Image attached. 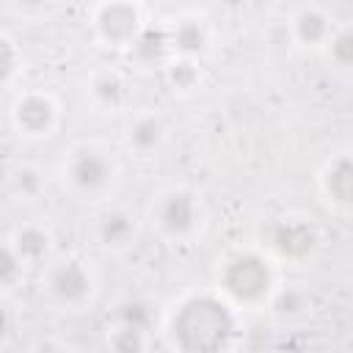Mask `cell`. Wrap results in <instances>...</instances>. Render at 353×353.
Segmentation results:
<instances>
[{
    "label": "cell",
    "instance_id": "obj_25",
    "mask_svg": "<svg viewBox=\"0 0 353 353\" xmlns=\"http://www.w3.org/2000/svg\"><path fill=\"white\" fill-rule=\"evenodd\" d=\"M36 353H63V350H61V347H50V345H47V347H41V350H36Z\"/></svg>",
    "mask_w": 353,
    "mask_h": 353
},
{
    "label": "cell",
    "instance_id": "obj_5",
    "mask_svg": "<svg viewBox=\"0 0 353 353\" xmlns=\"http://www.w3.org/2000/svg\"><path fill=\"white\" fill-rule=\"evenodd\" d=\"M196 215H199L196 199L185 190L168 193L160 204V226L168 234H188L196 226Z\"/></svg>",
    "mask_w": 353,
    "mask_h": 353
},
{
    "label": "cell",
    "instance_id": "obj_1",
    "mask_svg": "<svg viewBox=\"0 0 353 353\" xmlns=\"http://www.w3.org/2000/svg\"><path fill=\"white\" fill-rule=\"evenodd\" d=\"M171 331L185 353H221L234 334V317L218 298L196 295L179 306Z\"/></svg>",
    "mask_w": 353,
    "mask_h": 353
},
{
    "label": "cell",
    "instance_id": "obj_8",
    "mask_svg": "<svg viewBox=\"0 0 353 353\" xmlns=\"http://www.w3.org/2000/svg\"><path fill=\"white\" fill-rule=\"evenodd\" d=\"M17 121L25 132H44L52 124V102L47 97L30 94L17 105Z\"/></svg>",
    "mask_w": 353,
    "mask_h": 353
},
{
    "label": "cell",
    "instance_id": "obj_2",
    "mask_svg": "<svg viewBox=\"0 0 353 353\" xmlns=\"http://www.w3.org/2000/svg\"><path fill=\"white\" fill-rule=\"evenodd\" d=\"M221 284L232 298L254 303L265 298V292L270 290V268L259 254H237L226 262Z\"/></svg>",
    "mask_w": 353,
    "mask_h": 353
},
{
    "label": "cell",
    "instance_id": "obj_12",
    "mask_svg": "<svg viewBox=\"0 0 353 353\" xmlns=\"http://www.w3.org/2000/svg\"><path fill=\"white\" fill-rule=\"evenodd\" d=\"M116 320H119V325H124V328L146 331V328L152 325V309H149V303H143V301H124V303H119V309H116Z\"/></svg>",
    "mask_w": 353,
    "mask_h": 353
},
{
    "label": "cell",
    "instance_id": "obj_11",
    "mask_svg": "<svg viewBox=\"0 0 353 353\" xmlns=\"http://www.w3.org/2000/svg\"><path fill=\"white\" fill-rule=\"evenodd\" d=\"M295 33L303 44H317L328 36V19L317 8H303L295 19Z\"/></svg>",
    "mask_w": 353,
    "mask_h": 353
},
{
    "label": "cell",
    "instance_id": "obj_3",
    "mask_svg": "<svg viewBox=\"0 0 353 353\" xmlns=\"http://www.w3.org/2000/svg\"><path fill=\"white\" fill-rule=\"evenodd\" d=\"M317 243V234L314 229L306 223V221H298V218H287V221H279L273 223L270 229V245L281 254V256H306Z\"/></svg>",
    "mask_w": 353,
    "mask_h": 353
},
{
    "label": "cell",
    "instance_id": "obj_17",
    "mask_svg": "<svg viewBox=\"0 0 353 353\" xmlns=\"http://www.w3.org/2000/svg\"><path fill=\"white\" fill-rule=\"evenodd\" d=\"M94 97L105 105H119L121 97H124V83L116 77V74H102L97 83H94Z\"/></svg>",
    "mask_w": 353,
    "mask_h": 353
},
{
    "label": "cell",
    "instance_id": "obj_9",
    "mask_svg": "<svg viewBox=\"0 0 353 353\" xmlns=\"http://www.w3.org/2000/svg\"><path fill=\"white\" fill-rule=\"evenodd\" d=\"M325 190L339 204H353V154L334 160L325 171Z\"/></svg>",
    "mask_w": 353,
    "mask_h": 353
},
{
    "label": "cell",
    "instance_id": "obj_20",
    "mask_svg": "<svg viewBox=\"0 0 353 353\" xmlns=\"http://www.w3.org/2000/svg\"><path fill=\"white\" fill-rule=\"evenodd\" d=\"M168 77H171V83H174L176 88H190V85L199 80V69H196L190 61H179V63H174V66L168 69Z\"/></svg>",
    "mask_w": 353,
    "mask_h": 353
},
{
    "label": "cell",
    "instance_id": "obj_23",
    "mask_svg": "<svg viewBox=\"0 0 353 353\" xmlns=\"http://www.w3.org/2000/svg\"><path fill=\"white\" fill-rule=\"evenodd\" d=\"M17 185H19L22 193H36V188H39V176H36V171H19Z\"/></svg>",
    "mask_w": 353,
    "mask_h": 353
},
{
    "label": "cell",
    "instance_id": "obj_19",
    "mask_svg": "<svg viewBox=\"0 0 353 353\" xmlns=\"http://www.w3.org/2000/svg\"><path fill=\"white\" fill-rule=\"evenodd\" d=\"M331 55L336 63L353 66V28H345L331 39Z\"/></svg>",
    "mask_w": 353,
    "mask_h": 353
},
{
    "label": "cell",
    "instance_id": "obj_16",
    "mask_svg": "<svg viewBox=\"0 0 353 353\" xmlns=\"http://www.w3.org/2000/svg\"><path fill=\"white\" fill-rule=\"evenodd\" d=\"M160 135H163V127H160V121L152 119V116L138 119V121L132 124V130H130V141H132V146H138L141 152L154 149V146L160 143Z\"/></svg>",
    "mask_w": 353,
    "mask_h": 353
},
{
    "label": "cell",
    "instance_id": "obj_6",
    "mask_svg": "<svg viewBox=\"0 0 353 353\" xmlns=\"http://www.w3.org/2000/svg\"><path fill=\"white\" fill-rule=\"evenodd\" d=\"M50 287L63 303H80L91 290V279L77 262H63L52 270Z\"/></svg>",
    "mask_w": 353,
    "mask_h": 353
},
{
    "label": "cell",
    "instance_id": "obj_18",
    "mask_svg": "<svg viewBox=\"0 0 353 353\" xmlns=\"http://www.w3.org/2000/svg\"><path fill=\"white\" fill-rule=\"evenodd\" d=\"M113 353H143V331L119 325L113 334Z\"/></svg>",
    "mask_w": 353,
    "mask_h": 353
},
{
    "label": "cell",
    "instance_id": "obj_10",
    "mask_svg": "<svg viewBox=\"0 0 353 353\" xmlns=\"http://www.w3.org/2000/svg\"><path fill=\"white\" fill-rule=\"evenodd\" d=\"M99 237L108 245H121L132 237V218L124 210H110L99 221Z\"/></svg>",
    "mask_w": 353,
    "mask_h": 353
},
{
    "label": "cell",
    "instance_id": "obj_22",
    "mask_svg": "<svg viewBox=\"0 0 353 353\" xmlns=\"http://www.w3.org/2000/svg\"><path fill=\"white\" fill-rule=\"evenodd\" d=\"M301 303H303V298H301L295 290H287V292H281V298H279V309H281V312H298Z\"/></svg>",
    "mask_w": 353,
    "mask_h": 353
},
{
    "label": "cell",
    "instance_id": "obj_21",
    "mask_svg": "<svg viewBox=\"0 0 353 353\" xmlns=\"http://www.w3.org/2000/svg\"><path fill=\"white\" fill-rule=\"evenodd\" d=\"M19 273H22V256L14 254L11 248H3V256H0V279H3V284H14Z\"/></svg>",
    "mask_w": 353,
    "mask_h": 353
},
{
    "label": "cell",
    "instance_id": "obj_15",
    "mask_svg": "<svg viewBox=\"0 0 353 353\" xmlns=\"http://www.w3.org/2000/svg\"><path fill=\"white\" fill-rule=\"evenodd\" d=\"M47 248H50V237L36 226L22 229L17 237V251L22 259H41L47 254Z\"/></svg>",
    "mask_w": 353,
    "mask_h": 353
},
{
    "label": "cell",
    "instance_id": "obj_13",
    "mask_svg": "<svg viewBox=\"0 0 353 353\" xmlns=\"http://www.w3.org/2000/svg\"><path fill=\"white\" fill-rule=\"evenodd\" d=\"M165 44H168V39H165L163 30L143 28V30L138 33V39L132 41V50H135V55H138L141 61H157V58L165 52Z\"/></svg>",
    "mask_w": 353,
    "mask_h": 353
},
{
    "label": "cell",
    "instance_id": "obj_7",
    "mask_svg": "<svg viewBox=\"0 0 353 353\" xmlns=\"http://www.w3.org/2000/svg\"><path fill=\"white\" fill-rule=\"evenodd\" d=\"M69 174H72V179H74L77 188H83V190H97V188H102V185L108 182L110 165H108V160H105L102 154H97V152H77L74 160H72V165H69Z\"/></svg>",
    "mask_w": 353,
    "mask_h": 353
},
{
    "label": "cell",
    "instance_id": "obj_14",
    "mask_svg": "<svg viewBox=\"0 0 353 353\" xmlns=\"http://www.w3.org/2000/svg\"><path fill=\"white\" fill-rule=\"evenodd\" d=\"M174 47L179 50V52H185V55H193V52H201L204 50V30H201V25L199 22H182V25H176V30H174Z\"/></svg>",
    "mask_w": 353,
    "mask_h": 353
},
{
    "label": "cell",
    "instance_id": "obj_24",
    "mask_svg": "<svg viewBox=\"0 0 353 353\" xmlns=\"http://www.w3.org/2000/svg\"><path fill=\"white\" fill-rule=\"evenodd\" d=\"M11 63H14V61H11V44H8V41H3V77H8V74H11V69H14Z\"/></svg>",
    "mask_w": 353,
    "mask_h": 353
},
{
    "label": "cell",
    "instance_id": "obj_4",
    "mask_svg": "<svg viewBox=\"0 0 353 353\" xmlns=\"http://www.w3.org/2000/svg\"><path fill=\"white\" fill-rule=\"evenodd\" d=\"M99 30L108 41L113 44H130L138 39L141 28H138V11L127 3H110V6H102L99 11Z\"/></svg>",
    "mask_w": 353,
    "mask_h": 353
}]
</instances>
